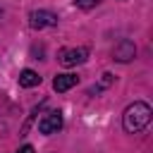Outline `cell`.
<instances>
[{
    "label": "cell",
    "instance_id": "6da1fadb",
    "mask_svg": "<svg viewBox=\"0 0 153 153\" xmlns=\"http://www.w3.org/2000/svg\"><path fill=\"white\" fill-rule=\"evenodd\" d=\"M151 115H153V110H151V105H148V103H141V100H139V103H131V105L124 110V115H122L124 131H129V134L141 131L143 127H148Z\"/></svg>",
    "mask_w": 153,
    "mask_h": 153
},
{
    "label": "cell",
    "instance_id": "7a4b0ae2",
    "mask_svg": "<svg viewBox=\"0 0 153 153\" xmlns=\"http://www.w3.org/2000/svg\"><path fill=\"white\" fill-rule=\"evenodd\" d=\"M86 57H88L86 48H62L60 55H57V60H60L62 67H76V65L86 62Z\"/></svg>",
    "mask_w": 153,
    "mask_h": 153
},
{
    "label": "cell",
    "instance_id": "3957f363",
    "mask_svg": "<svg viewBox=\"0 0 153 153\" xmlns=\"http://www.w3.org/2000/svg\"><path fill=\"white\" fill-rule=\"evenodd\" d=\"M60 127H62V112H60V110L45 112V115L41 117V122H38V131H41V134H55Z\"/></svg>",
    "mask_w": 153,
    "mask_h": 153
},
{
    "label": "cell",
    "instance_id": "277c9868",
    "mask_svg": "<svg viewBox=\"0 0 153 153\" xmlns=\"http://www.w3.org/2000/svg\"><path fill=\"white\" fill-rule=\"evenodd\" d=\"M29 24L33 29H45V26H55L57 24V14L48 12V10H33L29 14Z\"/></svg>",
    "mask_w": 153,
    "mask_h": 153
},
{
    "label": "cell",
    "instance_id": "5b68a950",
    "mask_svg": "<svg viewBox=\"0 0 153 153\" xmlns=\"http://www.w3.org/2000/svg\"><path fill=\"white\" fill-rule=\"evenodd\" d=\"M134 55H136V45H134V41H129V38H122V41L112 48V57H115L117 62H129V60H134Z\"/></svg>",
    "mask_w": 153,
    "mask_h": 153
},
{
    "label": "cell",
    "instance_id": "8992f818",
    "mask_svg": "<svg viewBox=\"0 0 153 153\" xmlns=\"http://www.w3.org/2000/svg\"><path fill=\"white\" fill-rule=\"evenodd\" d=\"M76 81H79L76 74H57V76L53 79V88H55L57 93H62V91H69L72 86H76Z\"/></svg>",
    "mask_w": 153,
    "mask_h": 153
},
{
    "label": "cell",
    "instance_id": "52a82bcc",
    "mask_svg": "<svg viewBox=\"0 0 153 153\" xmlns=\"http://www.w3.org/2000/svg\"><path fill=\"white\" fill-rule=\"evenodd\" d=\"M38 84H41V76H38L33 69H24V72L19 74V86L31 88V86H38Z\"/></svg>",
    "mask_w": 153,
    "mask_h": 153
},
{
    "label": "cell",
    "instance_id": "ba28073f",
    "mask_svg": "<svg viewBox=\"0 0 153 153\" xmlns=\"http://www.w3.org/2000/svg\"><path fill=\"white\" fill-rule=\"evenodd\" d=\"M76 2V7H81V10H91V7H96L100 0H74Z\"/></svg>",
    "mask_w": 153,
    "mask_h": 153
},
{
    "label": "cell",
    "instance_id": "9c48e42d",
    "mask_svg": "<svg viewBox=\"0 0 153 153\" xmlns=\"http://www.w3.org/2000/svg\"><path fill=\"white\" fill-rule=\"evenodd\" d=\"M110 81H112V74H103V79H100V88H103V86H110Z\"/></svg>",
    "mask_w": 153,
    "mask_h": 153
},
{
    "label": "cell",
    "instance_id": "30bf717a",
    "mask_svg": "<svg viewBox=\"0 0 153 153\" xmlns=\"http://www.w3.org/2000/svg\"><path fill=\"white\" fill-rule=\"evenodd\" d=\"M17 153H33V146H29V143H26V146H22Z\"/></svg>",
    "mask_w": 153,
    "mask_h": 153
},
{
    "label": "cell",
    "instance_id": "8fae6325",
    "mask_svg": "<svg viewBox=\"0 0 153 153\" xmlns=\"http://www.w3.org/2000/svg\"><path fill=\"white\" fill-rule=\"evenodd\" d=\"M0 14H2V10H0Z\"/></svg>",
    "mask_w": 153,
    "mask_h": 153
}]
</instances>
